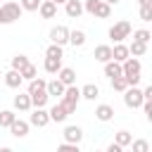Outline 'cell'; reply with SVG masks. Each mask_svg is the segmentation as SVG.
<instances>
[{"instance_id":"6da1fadb","label":"cell","mask_w":152,"mask_h":152,"mask_svg":"<svg viewBox=\"0 0 152 152\" xmlns=\"http://www.w3.org/2000/svg\"><path fill=\"white\" fill-rule=\"evenodd\" d=\"M21 5L19 2H14V0H7V2H2L0 5V24H12V21H17L19 17H21Z\"/></svg>"},{"instance_id":"7a4b0ae2","label":"cell","mask_w":152,"mask_h":152,"mask_svg":"<svg viewBox=\"0 0 152 152\" xmlns=\"http://www.w3.org/2000/svg\"><path fill=\"white\" fill-rule=\"evenodd\" d=\"M78 100H81V88H76V86H66L64 88V95H62V104H64V109L69 112V114H74L76 112V107H78Z\"/></svg>"},{"instance_id":"3957f363","label":"cell","mask_w":152,"mask_h":152,"mask_svg":"<svg viewBox=\"0 0 152 152\" xmlns=\"http://www.w3.org/2000/svg\"><path fill=\"white\" fill-rule=\"evenodd\" d=\"M131 33H133V26H131V21H126V19L116 21V24L109 28V38H112L114 43H121V40H126Z\"/></svg>"},{"instance_id":"277c9868","label":"cell","mask_w":152,"mask_h":152,"mask_svg":"<svg viewBox=\"0 0 152 152\" xmlns=\"http://www.w3.org/2000/svg\"><path fill=\"white\" fill-rule=\"evenodd\" d=\"M124 104L131 107V109L140 107V104H142V90H140L138 86H128V88L124 90Z\"/></svg>"},{"instance_id":"5b68a950","label":"cell","mask_w":152,"mask_h":152,"mask_svg":"<svg viewBox=\"0 0 152 152\" xmlns=\"http://www.w3.org/2000/svg\"><path fill=\"white\" fill-rule=\"evenodd\" d=\"M50 40H52L55 45H64V43H69V28L62 26V24L52 26V28H50Z\"/></svg>"},{"instance_id":"8992f818","label":"cell","mask_w":152,"mask_h":152,"mask_svg":"<svg viewBox=\"0 0 152 152\" xmlns=\"http://www.w3.org/2000/svg\"><path fill=\"white\" fill-rule=\"evenodd\" d=\"M62 135H64V142H74V145H78V142L83 140V131H81V126H66Z\"/></svg>"},{"instance_id":"52a82bcc","label":"cell","mask_w":152,"mask_h":152,"mask_svg":"<svg viewBox=\"0 0 152 152\" xmlns=\"http://www.w3.org/2000/svg\"><path fill=\"white\" fill-rule=\"evenodd\" d=\"M64 12H66V17L78 19L83 14V0H66L64 2Z\"/></svg>"},{"instance_id":"ba28073f","label":"cell","mask_w":152,"mask_h":152,"mask_svg":"<svg viewBox=\"0 0 152 152\" xmlns=\"http://www.w3.org/2000/svg\"><path fill=\"white\" fill-rule=\"evenodd\" d=\"M50 124V116H48V112L40 107V109H36L33 114H31V119H28V126H38V128H43V126H48Z\"/></svg>"},{"instance_id":"9c48e42d","label":"cell","mask_w":152,"mask_h":152,"mask_svg":"<svg viewBox=\"0 0 152 152\" xmlns=\"http://www.w3.org/2000/svg\"><path fill=\"white\" fill-rule=\"evenodd\" d=\"M10 131H12V135H14V138H24V135H28V121L14 119V121L10 124Z\"/></svg>"},{"instance_id":"30bf717a","label":"cell","mask_w":152,"mask_h":152,"mask_svg":"<svg viewBox=\"0 0 152 152\" xmlns=\"http://www.w3.org/2000/svg\"><path fill=\"white\" fill-rule=\"evenodd\" d=\"M38 12H40V17H43V19H52V17L57 14V5H55L52 0H40Z\"/></svg>"},{"instance_id":"8fae6325","label":"cell","mask_w":152,"mask_h":152,"mask_svg":"<svg viewBox=\"0 0 152 152\" xmlns=\"http://www.w3.org/2000/svg\"><path fill=\"white\" fill-rule=\"evenodd\" d=\"M128 57H131V55H128V45L116 43V45L112 48V59H114V62H119V64H121V62H126Z\"/></svg>"},{"instance_id":"7c38bea8","label":"cell","mask_w":152,"mask_h":152,"mask_svg":"<svg viewBox=\"0 0 152 152\" xmlns=\"http://www.w3.org/2000/svg\"><path fill=\"white\" fill-rule=\"evenodd\" d=\"M57 78H59L64 86H74V83H76V71L69 69V66H62V69L57 71Z\"/></svg>"},{"instance_id":"4fadbf2b","label":"cell","mask_w":152,"mask_h":152,"mask_svg":"<svg viewBox=\"0 0 152 152\" xmlns=\"http://www.w3.org/2000/svg\"><path fill=\"white\" fill-rule=\"evenodd\" d=\"M48 116H50V121H66V116H69V112L64 109V104L62 102H57L50 112H48Z\"/></svg>"},{"instance_id":"5bb4252c","label":"cell","mask_w":152,"mask_h":152,"mask_svg":"<svg viewBox=\"0 0 152 152\" xmlns=\"http://www.w3.org/2000/svg\"><path fill=\"white\" fill-rule=\"evenodd\" d=\"M95 116H97V121H112L114 119V107L112 104H97Z\"/></svg>"},{"instance_id":"9a60e30c","label":"cell","mask_w":152,"mask_h":152,"mask_svg":"<svg viewBox=\"0 0 152 152\" xmlns=\"http://www.w3.org/2000/svg\"><path fill=\"white\" fill-rule=\"evenodd\" d=\"M93 57L97 59V62H109L112 59V45H97L95 48V52H93Z\"/></svg>"},{"instance_id":"2e32d148","label":"cell","mask_w":152,"mask_h":152,"mask_svg":"<svg viewBox=\"0 0 152 152\" xmlns=\"http://www.w3.org/2000/svg\"><path fill=\"white\" fill-rule=\"evenodd\" d=\"M64 83L59 81V78H55V81H50L48 86H45V90H48V95H55V97H62L64 95Z\"/></svg>"},{"instance_id":"e0dca14e","label":"cell","mask_w":152,"mask_h":152,"mask_svg":"<svg viewBox=\"0 0 152 152\" xmlns=\"http://www.w3.org/2000/svg\"><path fill=\"white\" fill-rule=\"evenodd\" d=\"M14 109H19V112H28V109H31V97H28V93H26V95H24V93L14 95Z\"/></svg>"},{"instance_id":"ac0fdd59","label":"cell","mask_w":152,"mask_h":152,"mask_svg":"<svg viewBox=\"0 0 152 152\" xmlns=\"http://www.w3.org/2000/svg\"><path fill=\"white\" fill-rule=\"evenodd\" d=\"M93 17H97V19H109L112 17V5H107V2H97V7L93 10Z\"/></svg>"},{"instance_id":"d6986e66","label":"cell","mask_w":152,"mask_h":152,"mask_svg":"<svg viewBox=\"0 0 152 152\" xmlns=\"http://www.w3.org/2000/svg\"><path fill=\"white\" fill-rule=\"evenodd\" d=\"M104 76H109V78H116V76H124V74H121V64H119V62H114V59H109V62H104Z\"/></svg>"},{"instance_id":"ffe728a7","label":"cell","mask_w":152,"mask_h":152,"mask_svg":"<svg viewBox=\"0 0 152 152\" xmlns=\"http://www.w3.org/2000/svg\"><path fill=\"white\" fill-rule=\"evenodd\" d=\"M21 74L19 71H14V69H10L7 74H5V83H7V88H19L21 86Z\"/></svg>"},{"instance_id":"44dd1931","label":"cell","mask_w":152,"mask_h":152,"mask_svg":"<svg viewBox=\"0 0 152 152\" xmlns=\"http://www.w3.org/2000/svg\"><path fill=\"white\" fill-rule=\"evenodd\" d=\"M31 97V107H36V109H40V107H45L48 104V90H40V93H33V95H28Z\"/></svg>"},{"instance_id":"7402d4cb","label":"cell","mask_w":152,"mask_h":152,"mask_svg":"<svg viewBox=\"0 0 152 152\" xmlns=\"http://www.w3.org/2000/svg\"><path fill=\"white\" fill-rule=\"evenodd\" d=\"M69 43H71L74 48H81V45L86 43V31H81V28L69 31Z\"/></svg>"},{"instance_id":"603a6c76","label":"cell","mask_w":152,"mask_h":152,"mask_svg":"<svg viewBox=\"0 0 152 152\" xmlns=\"http://www.w3.org/2000/svg\"><path fill=\"white\" fill-rule=\"evenodd\" d=\"M43 69H45L48 74H57V71L62 69V59H57V57H45Z\"/></svg>"},{"instance_id":"cb8c5ba5","label":"cell","mask_w":152,"mask_h":152,"mask_svg":"<svg viewBox=\"0 0 152 152\" xmlns=\"http://www.w3.org/2000/svg\"><path fill=\"white\" fill-rule=\"evenodd\" d=\"M100 95V88L95 86V83H86L83 88H81V97H86V100H95Z\"/></svg>"},{"instance_id":"d4e9b609","label":"cell","mask_w":152,"mask_h":152,"mask_svg":"<svg viewBox=\"0 0 152 152\" xmlns=\"http://www.w3.org/2000/svg\"><path fill=\"white\" fill-rule=\"evenodd\" d=\"M147 52V45L145 43H138V40H133L131 45H128V55H133V57H142Z\"/></svg>"},{"instance_id":"484cf974","label":"cell","mask_w":152,"mask_h":152,"mask_svg":"<svg viewBox=\"0 0 152 152\" xmlns=\"http://www.w3.org/2000/svg\"><path fill=\"white\" fill-rule=\"evenodd\" d=\"M17 119V114L12 112V109H2L0 112V128H10V124Z\"/></svg>"},{"instance_id":"4316f807","label":"cell","mask_w":152,"mask_h":152,"mask_svg":"<svg viewBox=\"0 0 152 152\" xmlns=\"http://www.w3.org/2000/svg\"><path fill=\"white\" fill-rule=\"evenodd\" d=\"M45 86H48V81H43V78H31V83H28V95H33V93H40V90H45Z\"/></svg>"},{"instance_id":"83f0119b","label":"cell","mask_w":152,"mask_h":152,"mask_svg":"<svg viewBox=\"0 0 152 152\" xmlns=\"http://www.w3.org/2000/svg\"><path fill=\"white\" fill-rule=\"evenodd\" d=\"M150 38H152V33L147 31V28H138V31H133V40H138V43H150Z\"/></svg>"},{"instance_id":"f1b7e54d","label":"cell","mask_w":152,"mask_h":152,"mask_svg":"<svg viewBox=\"0 0 152 152\" xmlns=\"http://www.w3.org/2000/svg\"><path fill=\"white\" fill-rule=\"evenodd\" d=\"M26 64H28V57H26V55H14V57H12V69H14V71H21Z\"/></svg>"},{"instance_id":"f546056e","label":"cell","mask_w":152,"mask_h":152,"mask_svg":"<svg viewBox=\"0 0 152 152\" xmlns=\"http://www.w3.org/2000/svg\"><path fill=\"white\" fill-rule=\"evenodd\" d=\"M131 140H133V135H131L128 131H119V133H116V138H114V142H116V145H121V147L131 145Z\"/></svg>"},{"instance_id":"4dcf8cb0","label":"cell","mask_w":152,"mask_h":152,"mask_svg":"<svg viewBox=\"0 0 152 152\" xmlns=\"http://www.w3.org/2000/svg\"><path fill=\"white\" fill-rule=\"evenodd\" d=\"M19 74H21V78H28V81H31V78H36V76H38V69H36V66L28 62V64H26V66H24Z\"/></svg>"},{"instance_id":"1f68e13d","label":"cell","mask_w":152,"mask_h":152,"mask_svg":"<svg viewBox=\"0 0 152 152\" xmlns=\"http://www.w3.org/2000/svg\"><path fill=\"white\" fill-rule=\"evenodd\" d=\"M112 88H114V90H119V93H124V90L128 88L126 76H116V78H112Z\"/></svg>"},{"instance_id":"d6a6232c","label":"cell","mask_w":152,"mask_h":152,"mask_svg":"<svg viewBox=\"0 0 152 152\" xmlns=\"http://www.w3.org/2000/svg\"><path fill=\"white\" fill-rule=\"evenodd\" d=\"M45 57H57V59H62V57H64V52H62V45H55V43H52V45L45 50Z\"/></svg>"},{"instance_id":"836d02e7","label":"cell","mask_w":152,"mask_h":152,"mask_svg":"<svg viewBox=\"0 0 152 152\" xmlns=\"http://www.w3.org/2000/svg\"><path fill=\"white\" fill-rule=\"evenodd\" d=\"M131 145H133V152H150V142L147 140H131Z\"/></svg>"},{"instance_id":"e575fe53","label":"cell","mask_w":152,"mask_h":152,"mask_svg":"<svg viewBox=\"0 0 152 152\" xmlns=\"http://www.w3.org/2000/svg\"><path fill=\"white\" fill-rule=\"evenodd\" d=\"M19 5H21V10H26V12H36V10L40 7V0H21Z\"/></svg>"},{"instance_id":"d590c367","label":"cell","mask_w":152,"mask_h":152,"mask_svg":"<svg viewBox=\"0 0 152 152\" xmlns=\"http://www.w3.org/2000/svg\"><path fill=\"white\" fill-rule=\"evenodd\" d=\"M140 19H142V21H152V5L140 7Z\"/></svg>"},{"instance_id":"8d00e7d4","label":"cell","mask_w":152,"mask_h":152,"mask_svg":"<svg viewBox=\"0 0 152 152\" xmlns=\"http://www.w3.org/2000/svg\"><path fill=\"white\" fill-rule=\"evenodd\" d=\"M57 152H81V150H78V145H74V142H62V145L57 147Z\"/></svg>"},{"instance_id":"74e56055","label":"cell","mask_w":152,"mask_h":152,"mask_svg":"<svg viewBox=\"0 0 152 152\" xmlns=\"http://www.w3.org/2000/svg\"><path fill=\"white\" fill-rule=\"evenodd\" d=\"M142 109H145V114H147V119L152 121V100H142V104H140Z\"/></svg>"},{"instance_id":"f35d334b","label":"cell","mask_w":152,"mask_h":152,"mask_svg":"<svg viewBox=\"0 0 152 152\" xmlns=\"http://www.w3.org/2000/svg\"><path fill=\"white\" fill-rule=\"evenodd\" d=\"M104 152H124V147H121V145H116V142H112V145H109Z\"/></svg>"},{"instance_id":"ab89813d","label":"cell","mask_w":152,"mask_h":152,"mask_svg":"<svg viewBox=\"0 0 152 152\" xmlns=\"http://www.w3.org/2000/svg\"><path fill=\"white\" fill-rule=\"evenodd\" d=\"M142 100H152V86H147V88L142 90Z\"/></svg>"},{"instance_id":"60d3db41","label":"cell","mask_w":152,"mask_h":152,"mask_svg":"<svg viewBox=\"0 0 152 152\" xmlns=\"http://www.w3.org/2000/svg\"><path fill=\"white\" fill-rule=\"evenodd\" d=\"M138 5H140V7H145V5H152V0H138Z\"/></svg>"},{"instance_id":"b9f144b4","label":"cell","mask_w":152,"mask_h":152,"mask_svg":"<svg viewBox=\"0 0 152 152\" xmlns=\"http://www.w3.org/2000/svg\"><path fill=\"white\" fill-rule=\"evenodd\" d=\"M102 2H107V5H116V2H121V0H102Z\"/></svg>"},{"instance_id":"7bdbcfd3","label":"cell","mask_w":152,"mask_h":152,"mask_svg":"<svg viewBox=\"0 0 152 152\" xmlns=\"http://www.w3.org/2000/svg\"><path fill=\"white\" fill-rule=\"evenodd\" d=\"M0 152H14L12 147H0Z\"/></svg>"},{"instance_id":"ee69618b","label":"cell","mask_w":152,"mask_h":152,"mask_svg":"<svg viewBox=\"0 0 152 152\" xmlns=\"http://www.w3.org/2000/svg\"><path fill=\"white\" fill-rule=\"evenodd\" d=\"M52 2H55V5H64L66 0H52Z\"/></svg>"}]
</instances>
